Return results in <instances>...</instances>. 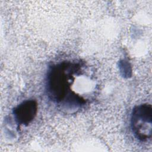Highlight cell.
I'll list each match as a JSON object with an SVG mask.
<instances>
[{"label": "cell", "mask_w": 152, "mask_h": 152, "mask_svg": "<svg viewBox=\"0 0 152 152\" xmlns=\"http://www.w3.org/2000/svg\"><path fill=\"white\" fill-rule=\"evenodd\" d=\"M152 108L150 104L145 103L135 106L132 112L131 126L134 136L141 141H147L151 138Z\"/></svg>", "instance_id": "7a4b0ae2"}, {"label": "cell", "mask_w": 152, "mask_h": 152, "mask_svg": "<svg viewBox=\"0 0 152 152\" xmlns=\"http://www.w3.org/2000/svg\"><path fill=\"white\" fill-rule=\"evenodd\" d=\"M37 104L33 100H27L19 104L14 111L15 118L19 124L30 122L36 115Z\"/></svg>", "instance_id": "3957f363"}, {"label": "cell", "mask_w": 152, "mask_h": 152, "mask_svg": "<svg viewBox=\"0 0 152 152\" xmlns=\"http://www.w3.org/2000/svg\"><path fill=\"white\" fill-rule=\"evenodd\" d=\"M83 64L63 62L52 66L48 71L46 87L48 95L58 104L81 105L86 103L77 94L74 88L86 78Z\"/></svg>", "instance_id": "6da1fadb"}]
</instances>
